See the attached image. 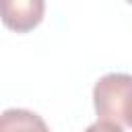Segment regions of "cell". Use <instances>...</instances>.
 Returning a JSON list of instances; mask_svg holds the SVG:
<instances>
[{
    "label": "cell",
    "mask_w": 132,
    "mask_h": 132,
    "mask_svg": "<svg viewBox=\"0 0 132 132\" xmlns=\"http://www.w3.org/2000/svg\"><path fill=\"white\" fill-rule=\"evenodd\" d=\"M85 132H124V128H122L120 124H113V122L97 120V122H93L91 126H87Z\"/></svg>",
    "instance_id": "4"
},
{
    "label": "cell",
    "mask_w": 132,
    "mask_h": 132,
    "mask_svg": "<svg viewBox=\"0 0 132 132\" xmlns=\"http://www.w3.org/2000/svg\"><path fill=\"white\" fill-rule=\"evenodd\" d=\"M93 105L99 120L132 128V74L109 72L93 87Z\"/></svg>",
    "instance_id": "1"
},
{
    "label": "cell",
    "mask_w": 132,
    "mask_h": 132,
    "mask_svg": "<svg viewBox=\"0 0 132 132\" xmlns=\"http://www.w3.org/2000/svg\"><path fill=\"white\" fill-rule=\"evenodd\" d=\"M0 132H50V128L35 111L10 107L0 113Z\"/></svg>",
    "instance_id": "3"
},
{
    "label": "cell",
    "mask_w": 132,
    "mask_h": 132,
    "mask_svg": "<svg viewBox=\"0 0 132 132\" xmlns=\"http://www.w3.org/2000/svg\"><path fill=\"white\" fill-rule=\"evenodd\" d=\"M43 0H0V19L16 33H27L37 27L43 19Z\"/></svg>",
    "instance_id": "2"
}]
</instances>
